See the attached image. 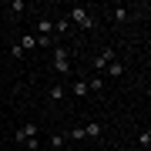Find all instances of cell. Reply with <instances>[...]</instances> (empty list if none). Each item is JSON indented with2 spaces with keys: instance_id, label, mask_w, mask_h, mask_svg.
<instances>
[{
  "instance_id": "6da1fadb",
  "label": "cell",
  "mask_w": 151,
  "mask_h": 151,
  "mask_svg": "<svg viewBox=\"0 0 151 151\" xmlns=\"http://www.w3.org/2000/svg\"><path fill=\"white\" fill-rule=\"evenodd\" d=\"M67 20H70V24H77L81 30H94V24H97V20H94V14L87 10V7H81V4H77V7H70Z\"/></svg>"
},
{
  "instance_id": "7a4b0ae2",
  "label": "cell",
  "mask_w": 151,
  "mask_h": 151,
  "mask_svg": "<svg viewBox=\"0 0 151 151\" xmlns=\"http://www.w3.org/2000/svg\"><path fill=\"white\" fill-rule=\"evenodd\" d=\"M50 67H54L57 74H70V50L64 44H54V64Z\"/></svg>"
},
{
  "instance_id": "3957f363",
  "label": "cell",
  "mask_w": 151,
  "mask_h": 151,
  "mask_svg": "<svg viewBox=\"0 0 151 151\" xmlns=\"http://www.w3.org/2000/svg\"><path fill=\"white\" fill-rule=\"evenodd\" d=\"M114 60H118V50H114V47H104L101 54H97V57L91 60V70H108V67L114 64Z\"/></svg>"
},
{
  "instance_id": "277c9868",
  "label": "cell",
  "mask_w": 151,
  "mask_h": 151,
  "mask_svg": "<svg viewBox=\"0 0 151 151\" xmlns=\"http://www.w3.org/2000/svg\"><path fill=\"white\" fill-rule=\"evenodd\" d=\"M34 138H37V124H34V121L20 124V128H17V134H14L17 145H27V141H34Z\"/></svg>"
},
{
  "instance_id": "5b68a950",
  "label": "cell",
  "mask_w": 151,
  "mask_h": 151,
  "mask_svg": "<svg viewBox=\"0 0 151 151\" xmlns=\"http://www.w3.org/2000/svg\"><path fill=\"white\" fill-rule=\"evenodd\" d=\"M34 47H37V37H20V40L10 47V57H24V54L34 50Z\"/></svg>"
},
{
  "instance_id": "8992f818",
  "label": "cell",
  "mask_w": 151,
  "mask_h": 151,
  "mask_svg": "<svg viewBox=\"0 0 151 151\" xmlns=\"http://www.w3.org/2000/svg\"><path fill=\"white\" fill-rule=\"evenodd\" d=\"M84 131V141H101V134H104V124H97V121H91L87 128H81Z\"/></svg>"
},
{
  "instance_id": "52a82bcc",
  "label": "cell",
  "mask_w": 151,
  "mask_h": 151,
  "mask_svg": "<svg viewBox=\"0 0 151 151\" xmlns=\"http://www.w3.org/2000/svg\"><path fill=\"white\" fill-rule=\"evenodd\" d=\"M64 94H67L64 84H50V87H47V97H50V101H64Z\"/></svg>"
},
{
  "instance_id": "ba28073f",
  "label": "cell",
  "mask_w": 151,
  "mask_h": 151,
  "mask_svg": "<svg viewBox=\"0 0 151 151\" xmlns=\"http://www.w3.org/2000/svg\"><path fill=\"white\" fill-rule=\"evenodd\" d=\"M37 34H40V37H47V34H54V20H47V17H40V20H37Z\"/></svg>"
},
{
  "instance_id": "9c48e42d",
  "label": "cell",
  "mask_w": 151,
  "mask_h": 151,
  "mask_svg": "<svg viewBox=\"0 0 151 151\" xmlns=\"http://www.w3.org/2000/svg\"><path fill=\"white\" fill-rule=\"evenodd\" d=\"M67 94H74V97H84V94H87V81H74V84L67 87Z\"/></svg>"
},
{
  "instance_id": "30bf717a",
  "label": "cell",
  "mask_w": 151,
  "mask_h": 151,
  "mask_svg": "<svg viewBox=\"0 0 151 151\" xmlns=\"http://www.w3.org/2000/svg\"><path fill=\"white\" fill-rule=\"evenodd\" d=\"M111 17H114V24H124V20H128V7H118V10H111Z\"/></svg>"
},
{
  "instance_id": "8fae6325",
  "label": "cell",
  "mask_w": 151,
  "mask_h": 151,
  "mask_svg": "<svg viewBox=\"0 0 151 151\" xmlns=\"http://www.w3.org/2000/svg\"><path fill=\"white\" fill-rule=\"evenodd\" d=\"M91 91H104V77H91V81H87V94Z\"/></svg>"
},
{
  "instance_id": "7c38bea8",
  "label": "cell",
  "mask_w": 151,
  "mask_h": 151,
  "mask_svg": "<svg viewBox=\"0 0 151 151\" xmlns=\"http://www.w3.org/2000/svg\"><path fill=\"white\" fill-rule=\"evenodd\" d=\"M47 148H50V151L64 148V134H50V141H47Z\"/></svg>"
},
{
  "instance_id": "4fadbf2b",
  "label": "cell",
  "mask_w": 151,
  "mask_h": 151,
  "mask_svg": "<svg viewBox=\"0 0 151 151\" xmlns=\"http://www.w3.org/2000/svg\"><path fill=\"white\" fill-rule=\"evenodd\" d=\"M54 30H57V34H67V30H70V20H67V17H60V20L54 24Z\"/></svg>"
},
{
  "instance_id": "5bb4252c",
  "label": "cell",
  "mask_w": 151,
  "mask_h": 151,
  "mask_svg": "<svg viewBox=\"0 0 151 151\" xmlns=\"http://www.w3.org/2000/svg\"><path fill=\"white\" fill-rule=\"evenodd\" d=\"M108 74H111V77H121V74H124V64H121V60H114V64L108 67Z\"/></svg>"
},
{
  "instance_id": "9a60e30c",
  "label": "cell",
  "mask_w": 151,
  "mask_h": 151,
  "mask_svg": "<svg viewBox=\"0 0 151 151\" xmlns=\"http://www.w3.org/2000/svg\"><path fill=\"white\" fill-rule=\"evenodd\" d=\"M27 7H30L27 0H14V4H10V10H14V14H24V10H27Z\"/></svg>"
},
{
  "instance_id": "2e32d148",
  "label": "cell",
  "mask_w": 151,
  "mask_h": 151,
  "mask_svg": "<svg viewBox=\"0 0 151 151\" xmlns=\"http://www.w3.org/2000/svg\"><path fill=\"white\" fill-rule=\"evenodd\" d=\"M138 141H141V145H145V148H148V145H151V131L145 128V131H141V134H138Z\"/></svg>"
},
{
  "instance_id": "e0dca14e",
  "label": "cell",
  "mask_w": 151,
  "mask_h": 151,
  "mask_svg": "<svg viewBox=\"0 0 151 151\" xmlns=\"http://www.w3.org/2000/svg\"><path fill=\"white\" fill-rule=\"evenodd\" d=\"M67 138H70V141H84V131H81V128H74V131H70Z\"/></svg>"
},
{
  "instance_id": "ac0fdd59",
  "label": "cell",
  "mask_w": 151,
  "mask_h": 151,
  "mask_svg": "<svg viewBox=\"0 0 151 151\" xmlns=\"http://www.w3.org/2000/svg\"><path fill=\"white\" fill-rule=\"evenodd\" d=\"M37 151H50V148H37Z\"/></svg>"
}]
</instances>
